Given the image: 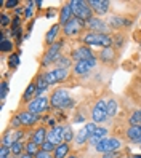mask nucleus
Wrapping results in <instances>:
<instances>
[{
  "mask_svg": "<svg viewBox=\"0 0 141 158\" xmlns=\"http://www.w3.org/2000/svg\"><path fill=\"white\" fill-rule=\"evenodd\" d=\"M82 42L85 46H101V48H109L112 46V37L109 34H96V32H87L82 37Z\"/></svg>",
  "mask_w": 141,
  "mask_h": 158,
  "instance_id": "obj_1",
  "label": "nucleus"
},
{
  "mask_svg": "<svg viewBox=\"0 0 141 158\" xmlns=\"http://www.w3.org/2000/svg\"><path fill=\"white\" fill-rule=\"evenodd\" d=\"M71 8H72V13L74 18H79L83 23H88L91 18H93V10L91 6L88 5V2H83V0H71Z\"/></svg>",
  "mask_w": 141,
  "mask_h": 158,
  "instance_id": "obj_2",
  "label": "nucleus"
},
{
  "mask_svg": "<svg viewBox=\"0 0 141 158\" xmlns=\"http://www.w3.org/2000/svg\"><path fill=\"white\" fill-rule=\"evenodd\" d=\"M50 106L53 109H66L72 106V101L68 89L64 88H56L53 89V93L50 94Z\"/></svg>",
  "mask_w": 141,
  "mask_h": 158,
  "instance_id": "obj_3",
  "label": "nucleus"
},
{
  "mask_svg": "<svg viewBox=\"0 0 141 158\" xmlns=\"http://www.w3.org/2000/svg\"><path fill=\"white\" fill-rule=\"evenodd\" d=\"M63 46H64V39H58L53 45L48 46V50H46V53L43 54V59H42V66L43 67H48L50 64H55L61 58Z\"/></svg>",
  "mask_w": 141,
  "mask_h": 158,
  "instance_id": "obj_4",
  "label": "nucleus"
},
{
  "mask_svg": "<svg viewBox=\"0 0 141 158\" xmlns=\"http://www.w3.org/2000/svg\"><path fill=\"white\" fill-rule=\"evenodd\" d=\"M120 148H122V142L117 137H106L95 145V150L98 153H103V155L109 153V152H119Z\"/></svg>",
  "mask_w": 141,
  "mask_h": 158,
  "instance_id": "obj_5",
  "label": "nucleus"
},
{
  "mask_svg": "<svg viewBox=\"0 0 141 158\" xmlns=\"http://www.w3.org/2000/svg\"><path fill=\"white\" fill-rule=\"evenodd\" d=\"M87 27V23H83L82 19H79V18H72V19L63 26V34L64 37H68V39H72V37H77L80 35V32Z\"/></svg>",
  "mask_w": 141,
  "mask_h": 158,
  "instance_id": "obj_6",
  "label": "nucleus"
},
{
  "mask_svg": "<svg viewBox=\"0 0 141 158\" xmlns=\"http://www.w3.org/2000/svg\"><path fill=\"white\" fill-rule=\"evenodd\" d=\"M106 118H108V101L99 99L91 109V120L96 125H99V123H104Z\"/></svg>",
  "mask_w": 141,
  "mask_h": 158,
  "instance_id": "obj_7",
  "label": "nucleus"
},
{
  "mask_svg": "<svg viewBox=\"0 0 141 158\" xmlns=\"http://www.w3.org/2000/svg\"><path fill=\"white\" fill-rule=\"evenodd\" d=\"M48 104H50L48 98L45 94H40V96H35L31 102H27V110L35 114V115H40V114L48 110Z\"/></svg>",
  "mask_w": 141,
  "mask_h": 158,
  "instance_id": "obj_8",
  "label": "nucleus"
},
{
  "mask_svg": "<svg viewBox=\"0 0 141 158\" xmlns=\"http://www.w3.org/2000/svg\"><path fill=\"white\" fill-rule=\"evenodd\" d=\"M43 75L46 78V81L50 83V85H56V83H61L64 80H68L69 77V70L68 69H50V70H45Z\"/></svg>",
  "mask_w": 141,
  "mask_h": 158,
  "instance_id": "obj_9",
  "label": "nucleus"
},
{
  "mask_svg": "<svg viewBox=\"0 0 141 158\" xmlns=\"http://www.w3.org/2000/svg\"><path fill=\"white\" fill-rule=\"evenodd\" d=\"M96 66V59L91 58V59H87V61H79L72 66V73L76 77H83Z\"/></svg>",
  "mask_w": 141,
  "mask_h": 158,
  "instance_id": "obj_10",
  "label": "nucleus"
},
{
  "mask_svg": "<svg viewBox=\"0 0 141 158\" xmlns=\"http://www.w3.org/2000/svg\"><path fill=\"white\" fill-rule=\"evenodd\" d=\"M87 29L90 32H96V34H108L111 31V27L104 19H101L99 16H93L87 23Z\"/></svg>",
  "mask_w": 141,
  "mask_h": 158,
  "instance_id": "obj_11",
  "label": "nucleus"
},
{
  "mask_svg": "<svg viewBox=\"0 0 141 158\" xmlns=\"http://www.w3.org/2000/svg\"><path fill=\"white\" fill-rule=\"evenodd\" d=\"M46 141L53 142L55 145H59L64 142V126L56 125L55 128H50L46 133Z\"/></svg>",
  "mask_w": 141,
  "mask_h": 158,
  "instance_id": "obj_12",
  "label": "nucleus"
},
{
  "mask_svg": "<svg viewBox=\"0 0 141 158\" xmlns=\"http://www.w3.org/2000/svg\"><path fill=\"white\" fill-rule=\"evenodd\" d=\"M88 5L91 6V10L93 13H95L96 16H103V15H106L109 11V2L108 0H88Z\"/></svg>",
  "mask_w": 141,
  "mask_h": 158,
  "instance_id": "obj_13",
  "label": "nucleus"
},
{
  "mask_svg": "<svg viewBox=\"0 0 141 158\" xmlns=\"http://www.w3.org/2000/svg\"><path fill=\"white\" fill-rule=\"evenodd\" d=\"M91 58H95V56H93L90 46L82 45V46H79V48H76V50L72 51V59L76 61V62H79V61H87V59H91Z\"/></svg>",
  "mask_w": 141,
  "mask_h": 158,
  "instance_id": "obj_14",
  "label": "nucleus"
},
{
  "mask_svg": "<svg viewBox=\"0 0 141 158\" xmlns=\"http://www.w3.org/2000/svg\"><path fill=\"white\" fill-rule=\"evenodd\" d=\"M98 58L101 59V62L108 64V66H112V64L116 62V59H117V51H116L114 46H109V48H103V50L99 51V56H98Z\"/></svg>",
  "mask_w": 141,
  "mask_h": 158,
  "instance_id": "obj_15",
  "label": "nucleus"
},
{
  "mask_svg": "<svg viewBox=\"0 0 141 158\" xmlns=\"http://www.w3.org/2000/svg\"><path fill=\"white\" fill-rule=\"evenodd\" d=\"M21 137H23V131H21V129H11V131H7L3 134L2 144L7 145V147H11L15 142L21 141Z\"/></svg>",
  "mask_w": 141,
  "mask_h": 158,
  "instance_id": "obj_16",
  "label": "nucleus"
},
{
  "mask_svg": "<svg viewBox=\"0 0 141 158\" xmlns=\"http://www.w3.org/2000/svg\"><path fill=\"white\" fill-rule=\"evenodd\" d=\"M18 117H20V120H21V123H23L24 128L26 126H34L37 122H39V115L29 112V110H23V112L18 114Z\"/></svg>",
  "mask_w": 141,
  "mask_h": 158,
  "instance_id": "obj_17",
  "label": "nucleus"
},
{
  "mask_svg": "<svg viewBox=\"0 0 141 158\" xmlns=\"http://www.w3.org/2000/svg\"><path fill=\"white\" fill-rule=\"evenodd\" d=\"M74 18V13H72V8H71V3H64L61 11H59V26H66L71 19Z\"/></svg>",
  "mask_w": 141,
  "mask_h": 158,
  "instance_id": "obj_18",
  "label": "nucleus"
},
{
  "mask_svg": "<svg viewBox=\"0 0 141 158\" xmlns=\"http://www.w3.org/2000/svg\"><path fill=\"white\" fill-rule=\"evenodd\" d=\"M46 133H48V129H46L45 126H39L35 129V131L31 134V141L35 142V144H39L42 145L45 141H46Z\"/></svg>",
  "mask_w": 141,
  "mask_h": 158,
  "instance_id": "obj_19",
  "label": "nucleus"
},
{
  "mask_svg": "<svg viewBox=\"0 0 141 158\" xmlns=\"http://www.w3.org/2000/svg\"><path fill=\"white\" fill-rule=\"evenodd\" d=\"M125 137L130 142H138L141 139V126H128L125 131Z\"/></svg>",
  "mask_w": 141,
  "mask_h": 158,
  "instance_id": "obj_20",
  "label": "nucleus"
},
{
  "mask_svg": "<svg viewBox=\"0 0 141 158\" xmlns=\"http://www.w3.org/2000/svg\"><path fill=\"white\" fill-rule=\"evenodd\" d=\"M106 137H108V129H106L104 126H101V128L98 126V128H96V131H95V134L90 137V141H88V142H90V145L95 147L99 141H103V139H106Z\"/></svg>",
  "mask_w": 141,
  "mask_h": 158,
  "instance_id": "obj_21",
  "label": "nucleus"
},
{
  "mask_svg": "<svg viewBox=\"0 0 141 158\" xmlns=\"http://www.w3.org/2000/svg\"><path fill=\"white\" fill-rule=\"evenodd\" d=\"M59 27H61L59 23H58V24H53V26L50 27V31L45 34V45H46V46H50V45L55 43V39H56V35H58Z\"/></svg>",
  "mask_w": 141,
  "mask_h": 158,
  "instance_id": "obj_22",
  "label": "nucleus"
},
{
  "mask_svg": "<svg viewBox=\"0 0 141 158\" xmlns=\"http://www.w3.org/2000/svg\"><path fill=\"white\" fill-rule=\"evenodd\" d=\"M69 150H71L69 144H68V142H63V144H59V145H56L53 155H55V158H68Z\"/></svg>",
  "mask_w": 141,
  "mask_h": 158,
  "instance_id": "obj_23",
  "label": "nucleus"
},
{
  "mask_svg": "<svg viewBox=\"0 0 141 158\" xmlns=\"http://www.w3.org/2000/svg\"><path fill=\"white\" fill-rule=\"evenodd\" d=\"M37 96V85H35V81H31L29 85H27L26 91H24V94H23V99L26 102H31L34 98Z\"/></svg>",
  "mask_w": 141,
  "mask_h": 158,
  "instance_id": "obj_24",
  "label": "nucleus"
},
{
  "mask_svg": "<svg viewBox=\"0 0 141 158\" xmlns=\"http://www.w3.org/2000/svg\"><path fill=\"white\" fill-rule=\"evenodd\" d=\"M35 85H37V96H40L42 93L50 86V83L46 81V78H45V75H43V72L42 73H39L37 75V80H35Z\"/></svg>",
  "mask_w": 141,
  "mask_h": 158,
  "instance_id": "obj_25",
  "label": "nucleus"
},
{
  "mask_svg": "<svg viewBox=\"0 0 141 158\" xmlns=\"http://www.w3.org/2000/svg\"><path fill=\"white\" fill-rule=\"evenodd\" d=\"M88 141H90V134L87 133L85 126H83L80 131L76 134V139H74V142H76V145H83V144H87Z\"/></svg>",
  "mask_w": 141,
  "mask_h": 158,
  "instance_id": "obj_26",
  "label": "nucleus"
},
{
  "mask_svg": "<svg viewBox=\"0 0 141 158\" xmlns=\"http://www.w3.org/2000/svg\"><path fill=\"white\" fill-rule=\"evenodd\" d=\"M10 148H11V155H15V156H21V155L26 152V145L23 144V141L15 142Z\"/></svg>",
  "mask_w": 141,
  "mask_h": 158,
  "instance_id": "obj_27",
  "label": "nucleus"
},
{
  "mask_svg": "<svg viewBox=\"0 0 141 158\" xmlns=\"http://www.w3.org/2000/svg\"><path fill=\"white\" fill-rule=\"evenodd\" d=\"M130 126H141V109H136L128 118Z\"/></svg>",
  "mask_w": 141,
  "mask_h": 158,
  "instance_id": "obj_28",
  "label": "nucleus"
},
{
  "mask_svg": "<svg viewBox=\"0 0 141 158\" xmlns=\"http://www.w3.org/2000/svg\"><path fill=\"white\" fill-rule=\"evenodd\" d=\"M117 112H119V104H117V101L112 98V99L108 101V117H114V115H117Z\"/></svg>",
  "mask_w": 141,
  "mask_h": 158,
  "instance_id": "obj_29",
  "label": "nucleus"
},
{
  "mask_svg": "<svg viewBox=\"0 0 141 158\" xmlns=\"http://www.w3.org/2000/svg\"><path fill=\"white\" fill-rule=\"evenodd\" d=\"M40 150H42V147H40L39 144L32 142V141H29V142L26 144V153H29V155H32V156H35Z\"/></svg>",
  "mask_w": 141,
  "mask_h": 158,
  "instance_id": "obj_30",
  "label": "nucleus"
},
{
  "mask_svg": "<svg viewBox=\"0 0 141 158\" xmlns=\"http://www.w3.org/2000/svg\"><path fill=\"white\" fill-rule=\"evenodd\" d=\"M55 66H56V69H68V70H69V67H71V59L66 58V56H61L58 61L55 62Z\"/></svg>",
  "mask_w": 141,
  "mask_h": 158,
  "instance_id": "obj_31",
  "label": "nucleus"
},
{
  "mask_svg": "<svg viewBox=\"0 0 141 158\" xmlns=\"http://www.w3.org/2000/svg\"><path fill=\"white\" fill-rule=\"evenodd\" d=\"M74 139H76V134H74L72 128L71 126H64V142H72Z\"/></svg>",
  "mask_w": 141,
  "mask_h": 158,
  "instance_id": "obj_32",
  "label": "nucleus"
},
{
  "mask_svg": "<svg viewBox=\"0 0 141 158\" xmlns=\"http://www.w3.org/2000/svg\"><path fill=\"white\" fill-rule=\"evenodd\" d=\"M13 50V42L11 40H7L5 35L2 34V51L7 53V51H11Z\"/></svg>",
  "mask_w": 141,
  "mask_h": 158,
  "instance_id": "obj_33",
  "label": "nucleus"
},
{
  "mask_svg": "<svg viewBox=\"0 0 141 158\" xmlns=\"http://www.w3.org/2000/svg\"><path fill=\"white\" fill-rule=\"evenodd\" d=\"M10 128H11V129H21V128H23V123H21V120H20V117H18V115H15V117L11 118Z\"/></svg>",
  "mask_w": 141,
  "mask_h": 158,
  "instance_id": "obj_34",
  "label": "nucleus"
},
{
  "mask_svg": "<svg viewBox=\"0 0 141 158\" xmlns=\"http://www.w3.org/2000/svg\"><path fill=\"white\" fill-rule=\"evenodd\" d=\"M40 147H42V150H43V152H51V153L55 152V148H56V145H55L53 142H50V141H45Z\"/></svg>",
  "mask_w": 141,
  "mask_h": 158,
  "instance_id": "obj_35",
  "label": "nucleus"
},
{
  "mask_svg": "<svg viewBox=\"0 0 141 158\" xmlns=\"http://www.w3.org/2000/svg\"><path fill=\"white\" fill-rule=\"evenodd\" d=\"M10 155H11V148L2 144V147H0V158H8Z\"/></svg>",
  "mask_w": 141,
  "mask_h": 158,
  "instance_id": "obj_36",
  "label": "nucleus"
},
{
  "mask_svg": "<svg viewBox=\"0 0 141 158\" xmlns=\"http://www.w3.org/2000/svg\"><path fill=\"white\" fill-rule=\"evenodd\" d=\"M96 128H98V126H96V123H95V122H88V123L85 125V129H87V133L90 134V137H91L93 134H95Z\"/></svg>",
  "mask_w": 141,
  "mask_h": 158,
  "instance_id": "obj_37",
  "label": "nucleus"
},
{
  "mask_svg": "<svg viewBox=\"0 0 141 158\" xmlns=\"http://www.w3.org/2000/svg\"><path fill=\"white\" fill-rule=\"evenodd\" d=\"M8 64H10L11 69L18 67V64H20V56H18V54H13V56H10V61H8Z\"/></svg>",
  "mask_w": 141,
  "mask_h": 158,
  "instance_id": "obj_38",
  "label": "nucleus"
},
{
  "mask_svg": "<svg viewBox=\"0 0 141 158\" xmlns=\"http://www.w3.org/2000/svg\"><path fill=\"white\" fill-rule=\"evenodd\" d=\"M35 158H55V155H53L51 152H43V150H40L39 153L35 155Z\"/></svg>",
  "mask_w": 141,
  "mask_h": 158,
  "instance_id": "obj_39",
  "label": "nucleus"
},
{
  "mask_svg": "<svg viewBox=\"0 0 141 158\" xmlns=\"http://www.w3.org/2000/svg\"><path fill=\"white\" fill-rule=\"evenodd\" d=\"M7 93H8V85H7V81H3L2 83V91H0V98H2V101L5 99Z\"/></svg>",
  "mask_w": 141,
  "mask_h": 158,
  "instance_id": "obj_40",
  "label": "nucleus"
},
{
  "mask_svg": "<svg viewBox=\"0 0 141 158\" xmlns=\"http://www.w3.org/2000/svg\"><path fill=\"white\" fill-rule=\"evenodd\" d=\"M103 158H120V153L119 152H109V153H104Z\"/></svg>",
  "mask_w": 141,
  "mask_h": 158,
  "instance_id": "obj_41",
  "label": "nucleus"
},
{
  "mask_svg": "<svg viewBox=\"0 0 141 158\" xmlns=\"http://www.w3.org/2000/svg\"><path fill=\"white\" fill-rule=\"evenodd\" d=\"M18 3H20L18 0H10V2H5L3 5H5V8H16Z\"/></svg>",
  "mask_w": 141,
  "mask_h": 158,
  "instance_id": "obj_42",
  "label": "nucleus"
},
{
  "mask_svg": "<svg viewBox=\"0 0 141 158\" xmlns=\"http://www.w3.org/2000/svg\"><path fill=\"white\" fill-rule=\"evenodd\" d=\"M11 23V19H10V16H8V15H2V26H8V24H10Z\"/></svg>",
  "mask_w": 141,
  "mask_h": 158,
  "instance_id": "obj_43",
  "label": "nucleus"
},
{
  "mask_svg": "<svg viewBox=\"0 0 141 158\" xmlns=\"http://www.w3.org/2000/svg\"><path fill=\"white\" fill-rule=\"evenodd\" d=\"M18 158H35V156H32V155H29V153H26V152H24L21 156H18Z\"/></svg>",
  "mask_w": 141,
  "mask_h": 158,
  "instance_id": "obj_44",
  "label": "nucleus"
},
{
  "mask_svg": "<svg viewBox=\"0 0 141 158\" xmlns=\"http://www.w3.org/2000/svg\"><path fill=\"white\" fill-rule=\"evenodd\" d=\"M8 158H15V155H10V156H8Z\"/></svg>",
  "mask_w": 141,
  "mask_h": 158,
  "instance_id": "obj_45",
  "label": "nucleus"
},
{
  "mask_svg": "<svg viewBox=\"0 0 141 158\" xmlns=\"http://www.w3.org/2000/svg\"><path fill=\"white\" fill-rule=\"evenodd\" d=\"M136 144H139V145H141V139H139V141H138V142H136Z\"/></svg>",
  "mask_w": 141,
  "mask_h": 158,
  "instance_id": "obj_46",
  "label": "nucleus"
},
{
  "mask_svg": "<svg viewBox=\"0 0 141 158\" xmlns=\"http://www.w3.org/2000/svg\"><path fill=\"white\" fill-rule=\"evenodd\" d=\"M69 158H77V156H69Z\"/></svg>",
  "mask_w": 141,
  "mask_h": 158,
  "instance_id": "obj_47",
  "label": "nucleus"
}]
</instances>
